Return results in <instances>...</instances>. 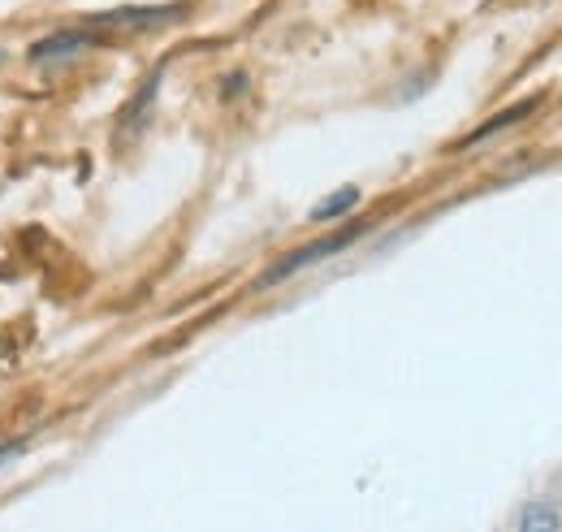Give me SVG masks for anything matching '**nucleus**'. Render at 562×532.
Returning <instances> with one entry per match:
<instances>
[{
  "label": "nucleus",
  "mask_w": 562,
  "mask_h": 532,
  "mask_svg": "<svg viewBox=\"0 0 562 532\" xmlns=\"http://www.w3.org/2000/svg\"><path fill=\"white\" fill-rule=\"evenodd\" d=\"M363 234H368V225H363V221H351L347 230H338V234H329V239H316L312 247L290 252L285 261H278V265L260 277V286H278V281H285L290 273H299V268L316 265V261H325V256H338V252H347V247H351L355 239H363Z\"/></svg>",
  "instance_id": "1"
},
{
  "label": "nucleus",
  "mask_w": 562,
  "mask_h": 532,
  "mask_svg": "<svg viewBox=\"0 0 562 532\" xmlns=\"http://www.w3.org/2000/svg\"><path fill=\"white\" fill-rule=\"evenodd\" d=\"M187 18V4H126V9H104L91 13V26H113V31H156Z\"/></svg>",
  "instance_id": "2"
},
{
  "label": "nucleus",
  "mask_w": 562,
  "mask_h": 532,
  "mask_svg": "<svg viewBox=\"0 0 562 532\" xmlns=\"http://www.w3.org/2000/svg\"><path fill=\"white\" fill-rule=\"evenodd\" d=\"M91 44H95V40H91V35H82V31H57V35H48V40L31 44V62L74 57V53H82V48H91Z\"/></svg>",
  "instance_id": "3"
},
{
  "label": "nucleus",
  "mask_w": 562,
  "mask_h": 532,
  "mask_svg": "<svg viewBox=\"0 0 562 532\" xmlns=\"http://www.w3.org/2000/svg\"><path fill=\"white\" fill-rule=\"evenodd\" d=\"M559 511L550 502H528L519 511V532H559Z\"/></svg>",
  "instance_id": "4"
},
{
  "label": "nucleus",
  "mask_w": 562,
  "mask_h": 532,
  "mask_svg": "<svg viewBox=\"0 0 562 532\" xmlns=\"http://www.w3.org/2000/svg\"><path fill=\"white\" fill-rule=\"evenodd\" d=\"M355 203H359V191L355 187H342V191H334L329 200H321L312 208V221H334V217H347Z\"/></svg>",
  "instance_id": "5"
},
{
  "label": "nucleus",
  "mask_w": 562,
  "mask_h": 532,
  "mask_svg": "<svg viewBox=\"0 0 562 532\" xmlns=\"http://www.w3.org/2000/svg\"><path fill=\"white\" fill-rule=\"evenodd\" d=\"M524 113H532V104H519V109H510V113H502V118H493V122H485L481 131H472L463 143H481V138H490L493 131H502V126H510L515 118H524Z\"/></svg>",
  "instance_id": "6"
},
{
  "label": "nucleus",
  "mask_w": 562,
  "mask_h": 532,
  "mask_svg": "<svg viewBox=\"0 0 562 532\" xmlns=\"http://www.w3.org/2000/svg\"><path fill=\"white\" fill-rule=\"evenodd\" d=\"M18 451H22V446H0V464H4L9 455H18Z\"/></svg>",
  "instance_id": "7"
},
{
  "label": "nucleus",
  "mask_w": 562,
  "mask_h": 532,
  "mask_svg": "<svg viewBox=\"0 0 562 532\" xmlns=\"http://www.w3.org/2000/svg\"><path fill=\"white\" fill-rule=\"evenodd\" d=\"M0 62H4V53H0Z\"/></svg>",
  "instance_id": "8"
}]
</instances>
